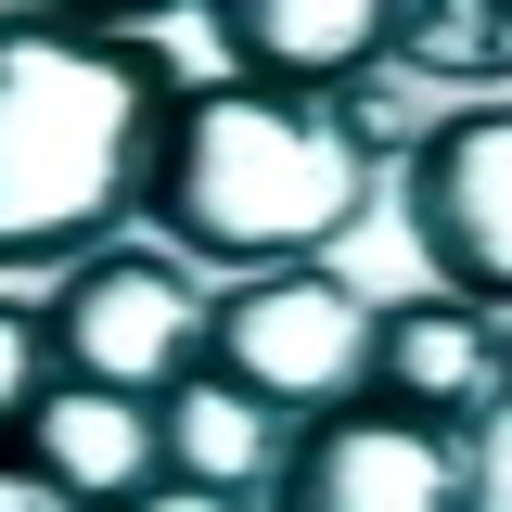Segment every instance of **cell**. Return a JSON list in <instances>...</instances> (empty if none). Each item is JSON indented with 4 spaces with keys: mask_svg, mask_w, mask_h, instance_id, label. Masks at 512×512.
<instances>
[{
    "mask_svg": "<svg viewBox=\"0 0 512 512\" xmlns=\"http://www.w3.org/2000/svg\"><path fill=\"white\" fill-rule=\"evenodd\" d=\"M180 77L128 26H64L39 0L0 13V269L90 256L154 192Z\"/></svg>",
    "mask_w": 512,
    "mask_h": 512,
    "instance_id": "obj_1",
    "label": "cell"
},
{
    "mask_svg": "<svg viewBox=\"0 0 512 512\" xmlns=\"http://www.w3.org/2000/svg\"><path fill=\"white\" fill-rule=\"evenodd\" d=\"M372 116H320L308 90H256V77H205L167 103V141H154V218L167 244L192 256H320L359 231L372 205V154H359Z\"/></svg>",
    "mask_w": 512,
    "mask_h": 512,
    "instance_id": "obj_2",
    "label": "cell"
},
{
    "mask_svg": "<svg viewBox=\"0 0 512 512\" xmlns=\"http://www.w3.org/2000/svg\"><path fill=\"white\" fill-rule=\"evenodd\" d=\"M269 512H487V448H474V423L333 397V410H308L282 436Z\"/></svg>",
    "mask_w": 512,
    "mask_h": 512,
    "instance_id": "obj_3",
    "label": "cell"
},
{
    "mask_svg": "<svg viewBox=\"0 0 512 512\" xmlns=\"http://www.w3.org/2000/svg\"><path fill=\"white\" fill-rule=\"evenodd\" d=\"M205 372H231L244 397H269V410L308 423L333 397H359V372H372V308H359V282L320 269V256L244 269V282L205 308Z\"/></svg>",
    "mask_w": 512,
    "mask_h": 512,
    "instance_id": "obj_4",
    "label": "cell"
},
{
    "mask_svg": "<svg viewBox=\"0 0 512 512\" xmlns=\"http://www.w3.org/2000/svg\"><path fill=\"white\" fill-rule=\"evenodd\" d=\"M52 359L77 384L154 397L167 372L205 359V295H192V269L154 256V244H90L64 269V295H52Z\"/></svg>",
    "mask_w": 512,
    "mask_h": 512,
    "instance_id": "obj_5",
    "label": "cell"
},
{
    "mask_svg": "<svg viewBox=\"0 0 512 512\" xmlns=\"http://www.w3.org/2000/svg\"><path fill=\"white\" fill-rule=\"evenodd\" d=\"M410 231H423L448 295L512 308V103L500 116H448L410 141Z\"/></svg>",
    "mask_w": 512,
    "mask_h": 512,
    "instance_id": "obj_6",
    "label": "cell"
},
{
    "mask_svg": "<svg viewBox=\"0 0 512 512\" xmlns=\"http://www.w3.org/2000/svg\"><path fill=\"white\" fill-rule=\"evenodd\" d=\"M397 39V0H218V52L256 90H359Z\"/></svg>",
    "mask_w": 512,
    "mask_h": 512,
    "instance_id": "obj_7",
    "label": "cell"
},
{
    "mask_svg": "<svg viewBox=\"0 0 512 512\" xmlns=\"http://www.w3.org/2000/svg\"><path fill=\"white\" fill-rule=\"evenodd\" d=\"M359 397L384 410H423V423H487L500 410V346L474 295H410V308H372V372Z\"/></svg>",
    "mask_w": 512,
    "mask_h": 512,
    "instance_id": "obj_8",
    "label": "cell"
},
{
    "mask_svg": "<svg viewBox=\"0 0 512 512\" xmlns=\"http://www.w3.org/2000/svg\"><path fill=\"white\" fill-rule=\"evenodd\" d=\"M26 461L52 474V487H77L90 512L141 500L167 461H154V397H116V384H77L52 372L39 384V410H26Z\"/></svg>",
    "mask_w": 512,
    "mask_h": 512,
    "instance_id": "obj_9",
    "label": "cell"
},
{
    "mask_svg": "<svg viewBox=\"0 0 512 512\" xmlns=\"http://www.w3.org/2000/svg\"><path fill=\"white\" fill-rule=\"evenodd\" d=\"M154 461L180 487H231V500H269V461H282V410L244 397L231 372H167L154 384Z\"/></svg>",
    "mask_w": 512,
    "mask_h": 512,
    "instance_id": "obj_10",
    "label": "cell"
},
{
    "mask_svg": "<svg viewBox=\"0 0 512 512\" xmlns=\"http://www.w3.org/2000/svg\"><path fill=\"white\" fill-rule=\"evenodd\" d=\"M384 64H423V77H512V0H397Z\"/></svg>",
    "mask_w": 512,
    "mask_h": 512,
    "instance_id": "obj_11",
    "label": "cell"
},
{
    "mask_svg": "<svg viewBox=\"0 0 512 512\" xmlns=\"http://www.w3.org/2000/svg\"><path fill=\"white\" fill-rule=\"evenodd\" d=\"M39 384H52V320L0 295V436H26V410H39Z\"/></svg>",
    "mask_w": 512,
    "mask_h": 512,
    "instance_id": "obj_12",
    "label": "cell"
},
{
    "mask_svg": "<svg viewBox=\"0 0 512 512\" xmlns=\"http://www.w3.org/2000/svg\"><path fill=\"white\" fill-rule=\"evenodd\" d=\"M116 512H269V500H231V487H180V474H154V487L116 500Z\"/></svg>",
    "mask_w": 512,
    "mask_h": 512,
    "instance_id": "obj_13",
    "label": "cell"
},
{
    "mask_svg": "<svg viewBox=\"0 0 512 512\" xmlns=\"http://www.w3.org/2000/svg\"><path fill=\"white\" fill-rule=\"evenodd\" d=\"M0 512H90L77 487H52L39 461H0Z\"/></svg>",
    "mask_w": 512,
    "mask_h": 512,
    "instance_id": "obj_14",
    "label": "cell"
},
{
    "mask_svg": "<svg viewBox=\"0 0 512 512\" xmlns=\"http://www.w3.org/2000/svg\"><path fill=\"white\" fill-rule=\"evenodd\" d=\"M39 13H64V26H141V13H167V0H39Z\"/></svg>",
    "mask_w": 512,
    "mask_h": 512,
    "instance_id": "obj_15",
    "label": "cell"
},
{
    "mask_svg": "<svg viewBox=\"0 0 512 512\" xmlns=\"http://www.w3.org/2000/svg\"><path fill=\"white\" fill-rule=\"evenodd\" d=\"M500 397H512V346H500Z\"/></svg>",
    "mask_w": 512,
    "mask_h": 512,
    "instance_id": "obj_16",
    "label": "cell"
}]
</instances>
